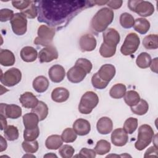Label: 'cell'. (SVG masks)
<instances>
[{"label":"cell","mask_w":158,"mask_h":158,"mask_svg":"<svg viewBox=\"0 0 158 158\" xmlns=\"http://www.w3.org/2000/svg\"><path fill=\"white\" fill-rule=\"evenodd\" d=\"M22 118L23 125L27 129H33L37 127L40 121L38 116L32 112L23 115Z\"/></svg>","instance_id":"cb8c5ba5"},{"label":"cell","mask_w":158,"mask_h":158,"mask_svg":"<svg viewBox=\"0 0 158 158\" xmlns=\"http://www.w3.org/2000/svg\"><path fill=\"white\" fill-rule=\"evenodd\" d=\"M59 57V54L56 47L51 45L43 48L38 54L39 61L41 63L50 62Z\"/></svg>","instance_id":"8fae6325"},{"label":"cell","mask_w":158,"mask_h":158,"mask_svg":"<svg viewBox=\"0 0 158 158\" xmlns=\"http://www.w3.org/2000/svg\"><path fill=\"white\" fill-rule=\"evenodd\" d=\"M110 139L114 145L118 147L123 146L128 141V133L123 130V128H116L112 131Z\"/></svg>","instance_id":"5bb4252c"},{"label":"cell","mask_w":158,"mask_h":158,"mask_svg":"<svg viewBox=\"0 0 158 158\" xmlns=\"http://www.w3.org/2000/svg\"><path fill=\"white\" fill-rule=\"evenodd\" d=\"M99 103V98L93 91H86L81 98L78 110L83 114H89Z\"/></svg>","instance_id":"3957f363"},{"label":"cell","mask_w":158,"mask_h":158,"mask_svg":"<svg viewBox=\"0 0 158 158\" xmlns=\"http://www.w3.org/2000/svg\"><path fill=\"white\" fill-rule=\"evenodd\" d=\"M35 2H32L31 5L26 9L21 11V13L26 17L28 19H35L38 14L36 6L34 4Z\"/></svg>","instance_id":"7bdbcfd3"},{"label":"cell","mask_w":158,"mask_h":158,"mask_svg":"<svg viewBox=\"0 0 158 158\" xmlns=\"http://www.w3.org/2000/svg\"><path fill=\"white\" fill-rule=\"evenodd\" d=\"M48 75L52 82L60 83L65 78V70L60 65H54L49 69Z\"/></svg>","instance_id":"2e32d148"},{"label":"cell","mask_w":158,"mask_h":158,"mask_svg":"<svg viewBox=\"0 0 158 158\" xmlns=\"http://www.w3.org/2000/svg\"><path fill=\"white\" fill-rule=\"evenodd\" d=\"M154 137V130L148 124H143L138 128L137 141L135 142V147L138 151H142L148 147Z\"/></svg>","instance_id":"7a4b0ae2"},{"label":"cell","mask_w":158,"mask_h":158,"mask_svg":"<svg viewBox=\"0 0 158 158\" xmlns=\"http://www.w3.org/2000/svg\"><path fill=\"white\" fill-rule=\"evenodd\" d=\"M15 57L14 53L9 49H1L0 50V64L2 66L9 67L15 64Z\"/></svg>","instance_id":"7402d4cb"},{"label":"cell","mask_w":158,"mask_h":158,"mask_svg":"<svg viewBox=\"0 0 158 158\" xmlns=\"http://www.w3.org/2000/svg\"><path fill=\"white\" fill-rule=\"evenodd\" d=\"M0 118H1V130H2L7 127V122L6 120V117L4 115L1 114Z\"/></svg>","instance_id":"816d5d0a"},{"label":"cell","mask_w":158,"mask_h":158,"mask_svg":"<svg viewBox=\"0 0 158 158\" xmlns=\"http://www.w3.org/2000/svg\"><path fill=\"white\" fill-rule=\"evenodd\" d=\"M14 15L13 10L9 9H2L0 10V20L2 22L10 20Z\"/></svg>","instance_id":"ee69618b"},{"label":"cell","mask_w":158,"mask_h":158,"mask_svg":"<svg viewBox=\"0 0 158 158\" xmlns=\"http://www.w3.org/2000/svg\"><path fill=\"white\" fill-rule=\"evenodd\" d=\"M135 23V19L132 15L128 12L122 13L120 16V24L126 29L131 28Z\"/></svg>","instance_id":"836d02e7"},{"label":"cell","mask_w":158,"mask_h":158,"mask_svg":"<svg viewBox=\"0 0 158 158\" xmlns=\"http://www.w3.org/2000/svg\"><path fill=\"white\" fill-rule=\"evenodd\" d=\"M13 32L17 35H23L27 30V18L21 13L14 14L10 21Z\"/></svg>","instance_id":"ba28073f"},{"label":"cell","mask_w":158,"mask_h":158,"mask_svg":"<svg viewBox=\"0 0 158 158\" xmlns=\"http://www.w3.org/2000/svg\"><path fill=\"white\" fill-rule=\"evenodd\" d=\"M123 1L122 0L118 1H108L107 5L112 9H118L121 7Z\"/></svg>","instance_id":"681fc988"},{"label":"cell","mask_w":158,"mask_h":158,"mask_svg":"<svg viewBox=\"0 0 158 158\" xmlns=\"http://www.w3.org/2000/svg\"><path fill=\"white\" fill-rule=\"evenodd\" d=\"M103 43L109 46L117 47L120 40L119 33L114 28H107L102 33Z\"/></svg>","instance_id":"7c38bea8"},{"label":"cell","mask_w":158,"mask_h":158,"mask_svg":"<svg viewBox=\"0 0 158 158\" xmlns=\"http://www.w3.org/2000/svg\"><path fill=\"white\" fill-rule=\"evenodd\" d=\"M77 138V134L72 128H65L61 135V138L65 143H73Z\"/></svg>","instance_id":"74e56055"},{"label":"cell","mask_w":158,"mask_h":158,"mask_svg":"<svg viewBox=\"0 0 158 158\" xmlns=\"http://www.w3.org/2000/svg\"><path fill=\"white\" fill-rule=\"evenodd\" d=\"M70 96L69 90L63 87H57L54 89L51 93V99L56 102H64Z\"/></svg>","instance_id":"ffe728a7"},{"label":"cell","mask_w":158,"mask_h":158,"mask_svg":"<svg viewBox=\"0 0 158 158\" xmlns=\"http://www.w3.org/2000/svg\"><path fill=\"white\" fill-rule=\"evenodd\" d=\"M88 73L80 65L75 64L67 73V77L69 81L73 83H78L82 81L86 77Z\"/></svg>","instance_id":"9c48e42d"},{"label":"cell","mask_w":158,"mask_h":158,"mask_svg":"<svg viewBox=\"0 0 158 158\" xmlns=\"http://www.w3.org/2000/svg\"><path fill=\"white\" fill-rule=\"evenodd\" d=\"M144 157H158V149L157 146H153L149 148L144 153Z\"/></svg>","instance_id":"c3c4849f"},{"label":"cell","mask_w":158,"mask_h":158,"mask_svg":"<svg viewBox=\"0 0 158 158\" xmlns=\"http://www.w3.org/2000/svg\"><path fill=\"white\" fill-rule=\"evenodd\" d=\"M73 129L78 135L85 136L90 132L91 125L87 120L78 118L74 122L73 124Z\"/></svg>","instance_id":"ac0fdd59"},{"label":"cell","mask_w":158,"mask_h":158,"mask_svg":"<svg viewBox=\"0 0 158 158\" xmlns=\"http://www.w3.org/2000/svg\"><path fill=\"white\" fill-rule=\"evenodd\" d=\"M31 112L35 113L39 117L40 121L44 120L48 115V107L43 101H39L37 106L31 109Z\"/></svg>","instance_id":"f1b7e54d"},{"label":"cell","mask_w":158,"mask_h":158,"mask_svg":"<svg viewBox=\"0 0 158 158\" xmlns=\"http://www.w3.org/2000/svg\"><path fill=\"white\" fill-rule=\"evenodd\" d=\"M107 1H94L93 2H94V3L96 4L98 6H102L105 4H107Z\"/></svg>","instance_id":"db71d44e"},{"label":"cell","mask_w":158,"mask_h":158,"mask_svg":"<svg viewBox=\"0 0 158 158\" xmlns=\"http://www.w3.org/2000/svg\"><path fill=\"white\" fill-rule=\"evenodd\" d=\"M91 83L93 86L98 89H103L106 88L109 84L108 83L103 81L97 74V73H95L91 78Z\"/></svg>","instance_id":"b9f144b4"},{"label":"cell","mask_w":158,"mask_h":158,"mask_svg":"<svg viewBox=\"0 0 158 158\" xmlns=\"http://www.w3.org/2000/svg\"><path fill=\"white\" fill-rule=\"evenodd\" d=\"M31 1H12V4L14 7L22 11L27 9L32 3Z\"/></svg>","instance_id":"bcb514c9"},{"label":"cell","mask_w":158,"mask_h":158,"mask_svg":"<svg viewBox=\"0 0 158 158\" xmlns=\"http://www.w3.org/2000/svg\"><path fill=\"white\" fill-rule=\"evenodd\" d=\"M32 85L33 88L36 92L41 93L45 92L48 89L49 82L46 77L40 75L33 80Z\"/></svg>","instance_id":"603a6c76"},{"label":"cell","mask_w":158,"mask_h":158,"mask_svg":"<svg viewBox=\"0 0 158 158\" xmlns=\"http://www.w3.org/2000/svg\"><path fill=\"white\" fill-rule=\"evenodd\" d=\"M74 152V148L69 144L62 145L59 150V153L62 158H70L73 156Z\"/></svg>","instance_id":"60d3db41"},{"label":"cell","mask_w":158,"mask_h":158,"mask_svg":"<svg viewBox=\"0 0 158 158\" xmlns=\"http://www.w3.org/2000/svg\"><path fill=\"white\" fill-rule=\"evenodd\" d=\"M140 40L135 33H128L125 38L124 42L120 48V52L124 56L134 54L139 48Z\"/></svg>","instance_id":"8992f818"},{"label":"cell","mask_w":158,"mask_h":158,"mask_svg":"<svg viewBox=\"0 0 158 158\" xmlns=\"http://www.w3.org/2000/svg\"><path fill=\"white\" fill-rule=\"evenodd\" d=\"M150 22L144 18H137L135 20L133 25L134 30L141 35L146 34L150 28Z\"/></svg>","instance_id":"d4e9b609"},{"label":"cell","mask_w":158,"mask_h":158,"mask_svg":"<svg viewBox=\"0 0 158 158\" xmlns=\"http://www.w3.org/2000/svg\"><path fill=\"white\" fill-rule=\"evenodd\" d=\"M143 45L147 49L158 48V36L157 34H150L146 36L143 40Z\"/></svg>","instance_id":"4316f807"},{"label":"cell","mask_w":158,"mask_h":158,"mask_svg":"<svg viewBox=\"0 0 158 158\" xmlns=\"http://www.w3.org/2000/svg\"><path fill=\"white\" fill-rule=\"evenodd\" d=\"M157 57H156L154 59H153V60H151V64H150V68L152 72H154V73H157Z\"/></svg>","instance_id":"f907efd6"},{"label":"cell","mask_w":158,"mask_h":158,"mask_svg":"<svg viewBox=\"0 0 158 158\" xmlns=\"http://www.w3.org/2000/svg\"><path fill=\"white\" fill-rule=\"evenodd\" d=\"M5 138L10 141H15L19 138V133L18 128L14 125H8L4 130Z\"/></svg>","instance_id":"e575fe53"},{"label":"cell","mask_w":158,"mask_h":158,"mask_svg":"<svg viewBox=\"0 0 158 158\" xmlns=\"http://www.w3.org/2000/svg\"><path fill=\"white\" fill-rule=\"evenodd\" d=\"M151 60V56L148 53L143 52L138 56L136 60V64L137 66L141 69H146L150 66Z\"/></svg>","instance_id":"4dcf8cb0"},{"label":"cell","mask_w":158,"mask_h":158,"mask_svg":"<svg viewBox=\"0 0 158 158\" xmlns=\"http://www.w3.org/2000/svg\"><path fill=\"white\" fill-rule=\"evenodd\" d=\"M123 97L127 105L130 107L135 106L141 99L138 93L134 90H130L126 92Z\"/></svg>","instance_id":"1f68e13d"},{"label":"cell","mask_w":158,"mask_h":158,"mask_svg":"<svg viewBox=\"0 0 158 158\" xmlns=\"http://www.w3.org/2000/svg\"><path fill=\"white\" fill-rule=\"evenodd\" d=\"M57 157V156L56 155V154H53V153H52V152H51V153H48V154H46V155H44V157Z\"/></svg>","instance_id":"11a10c76"},{"label":"cell","mask_w":158,"mask_h":158,"mask_svg":"<svg viewBox=\"0 0 158 158\" xmlns=\"http://www.w3.org/2000/svg\"><path fill=\"white\" fill-rule=\"evenodd\" d=\"M80 49L83 52H90L95 49L97 41L95 37L89 33L82 35L79 40Z\"/></svg>","instance_id":"4fadbf2b"},{"label":"cell","mask_w":158,"mask_h":158,"mask_svg":"<svg viewBox=\"0 0 158 158\" xmlns=\"http://www.w3.org/2000/svg\"><path fill=\"white\" fill-rule=\"evenodd\" d=\"M35 157V156H33V155H31V154H30V153H27V154L24 155V156H23V157Z\"/></svg>","instance_id":"9f6ffc18"},{"label":"cell","mask_w":158,"mask_h":158,"mask_svg":"<svg viewBox=\"0 0 158 158\" xmlns=\"http://www.w3.org/2000/svg\"><path fill=\"white\" fill-rule=\"evenodd\" d=\"M19 101L22 106L27 109H33L39 102L36 96L33 93L29 91L22 94L19 98Z\"/></svg>","instance_id":"e0dca14e"},{"label":"cell","mask_w":158,"mask_h":158,"mask_svg":"<svg viewBox=\"0 0 158 158\" xmlns=\"http://www.w3.org/2000/svg\"><path fill=\"white\" fill-rule=\"evenodd\" d=\"M128 7L130 10L136 12L143 17L151 16L154 12V5L151 2L146 1H128Z\"/></svg>","instance_id":"5b68a950"},{"label":"cell","mask_w":158,"mask_h":158,"mask_svg":"<svg viewBox=\"0 0 158 158\" xmlns=\"http://www.w3.org/2000/svg\"><path fill=\"white\" fill-rule=\"evenodd\" d=\"M114 13L112 10L104 7L99 10L93 16L91 21V28L93 31L101 33L104 31L112 22Z\"/></svg>","instance_id":"6da1fadb"},{"label":"cell","mask_w":158,"mask_h":158,"mask_svg":"<svg viewBox=\"0 0 158 158\" xmlns=\"http://www.w3.org/2000/svg\"><path fill=\"white\" fill-rule=\"evenodd\" d=\"M0 139H1V149H0V151L2 152V151H5L7 149V144L6 140L2 136H0Z\"/></svg>","instance_id":"f5cc1de1"},{"label":"cell","mask_w":158,"mask_h":158,"mask_svg":"<svg viewBox=\"0 0 158 158\" xmlns=\"http://www.w3.org/2000/svg\"><path fill=\"white\" fill-rule=\"evenodd\" d=\"M40 135V128L38 126L33 129H27L25 128L23 131V138L26 141H34Z\"/></svg>","instance_id":"ab89813d"},{"label":"cell","mask_w":158,"mask_h":158,"mask_svg":"<svg viewBox=\"0 0 158 158\" xmlns=\"http://www.w3.org/2000/svg\"><path fill=\"white\" fill-rule=\"evenodd\" d=\"M96 73L103 81L109 83L114 77L116 70L113 65L106 64L102 65Z\"/></svg>","instance_id":"9a60e30c"},{"label":"cell","mask_w":158,"mask_h":158,"mask_svg":"<svg viewBox=\"0 0 158 158\" xmlns=\"http://www.w3.org/2000/svg\"><path fill=\"white\" fill-rule=\"evenodd\" d=\"M126 92L127 88L125 85L117 83L110 88L109 94L114 99H120L124 96Z\"/></svg>","instance_id":"83f0119b"},{"label":"cell","mask_w":158,"mask_h":158,"mask_svg":"<svg viewBox=\"0 0 158 158\" xmlns=\"http://www.w3.org/2000/svg\"><path fill=\"white\" fill-rule=\"evenodd\" d=\"M117 47L109 46L102 43L99 48V53L101 56L105 58H109L114 56L116 52Z\"/></svg>","instance_id":"f35d334b"},{"label":"cell","mask_w":158,"mask_h":158,"mask_svg":"<svg viewBox=\"0 0 158 158\" xmlns=\"http://www.w3.org/2000/svg\"><path fill=\"white\" fill-rule=\"evenodd\" d=\"M63 142L61 136L52 135L47 138L45 141V146L48 149L56 150L62 145Z\"/></svg>","instance_id":"484cf974"},{"label":"cell","mask_w":158,"mask_h":158,"mask_svg":"<svg viewBox=\"0 0 158 158\" xmlns=\"http://www.w3.org/2000/svg\"><path fill=\"white\" fill-rule=\"evenodd\" d=\"M75 64L82 67L88 73H89L91 72L93 68V65L91 62L85 58H79L78 59H77Z\"/></svg>","instance_id":"f6af8a7d"},{"label":"cell","mask_w":158,"mask_h":158,"mask_svg":"<svg viewBox=\"0 0 158 158\" xmlns=\"http://www.w3.org/2000/svg\"><path fill=\"white\" fill-rule=\"evenodd\" d=\"M138 127V119L134 117L128 118L124 122L123 130L128 134L133 133Z\"/></svg>","instance_id":"d590c367"},{"label":"cell","mask_w":158,"mask_h":158,"mask_svg":"<svg viewBox=\"0 0 158 158\" xmlns=\"http://www.w3.org/2000/svg\"><path fill=\"white\" fill-rule=\"evenodd\" d=\"M20 57L23 61L32 62L36 60L38 57V52L32 46H25L20 51Z\"/></svg>","instance_id":"44dd1931"},{"label":"cell","mask_w":158,"mask_h":158,"mask_svg":"<svg viewBox=\"0 0 158 158\" xmlns=\"http://www.w3.org/2000/svg\"><path fill=\"white\" fill-rule=\"evenodd\" d=\"M149 110V105L146 101L140 99L139 101L134 106L131 107V112L138 115H143L146 114Z\"/></svg>","instance_id":"f546056e"},{"label":"cell","mask_w":158,"mask_h":158,"mask_svg":"<svg viewBox=\"0 0 158 158\" xmlns=\"http://www.w3.org/2000/svg\"><path fill=\"white\" fill-rule=\"evenodd\" d=\"M22 146L25 152L30 154H33L36 152L39 148L38 142L36 140L31 141L24 140L22 143Z\"/></svg>","instance_id":"8d00e7d4"},{"label":"cell","mask_w":158,"mask_h":158,"mask_svg":"<svg viewBox=\"0 0 158 158\" xmlns=\"http://www.w3.org/2000/svg\"><path fill=\"white\" fill-rule=\"evenodd\" d=\"M22 79V73L17 68H11L1 75V82L2 85L11 87L17 85Z\"/></svg>","instance_id":"52a82bcc"},{"label":"cell","mask_w":158,"mask_h":158,"mask_svg":"<svg viewBox=\"0 0 158 158\" xmlns=\"http://www.w3.org/2000/svg\"><path fill=\"white\" fill-rule=\"evenodd\" d=\"M96 156V152L94 149H88L86 148H82L78 155L75 156V157L78 156L79 157H87V158H94Z\"/></svg>","instance_id":"7dc6e473"},{"label":"cell","mask_w":158,"mask_h":158,"mask_svg":"<svg viewBox=\"0 0 158 158\" xmlns=\"http://www.w3.org/2000/svg\"><path fill=\"white\" fill-rule=\"evenodd\" d=\"M56 30L53 27H48L46 25H41L38 27V36L34 40L36 45L43 46H49L52 44L53 38L55 36Z\"/></svg>","instance_id":"277c9868"},{"label":"cell","mask_w":158,"mask_h":158,"mask_svg":"<svg viewBox=\"0 0 158 158\" xmlns=\"http://www.w3.org/2000/svg\"><path fill=\"white\" fill-rule=\"evenodd\" d=\"M110 143L105 139H100L94 147V151L99 155H104L108 153L110 151Z\"/></svg>","instance_id":"d6a6232c"},{"label":"cell","mask_w":158,"mask_h":158,"mask_svg":"<svg viewBox=\"0 0 158 158\" xmlns=\"http://www.w3.org/2000/svg\"><path fill=\"white\" fill-rule=\"evenodd\" d=\"M1 114L4 115L6 118L17 119L22 115V109L16 104H7L1 103L0 105Z\"/></svg>","instance_id":"30bf717a"},{"label":"cell","mask_w":158,"mask_h":158,"mask_svg":"<svg viewBox=\"0 0 158 158\" xmlns=\"http://www.w3.org/2000/svg\"><path fill=\"white\" fill-rule=\"evenodd\" d=\"M96 128L99 133L101 135H107L110 133L113 128L112 120L107 117L100 118L97 122Z\"/></svg>","instance_id":"d6986e66"}]
</instances>
